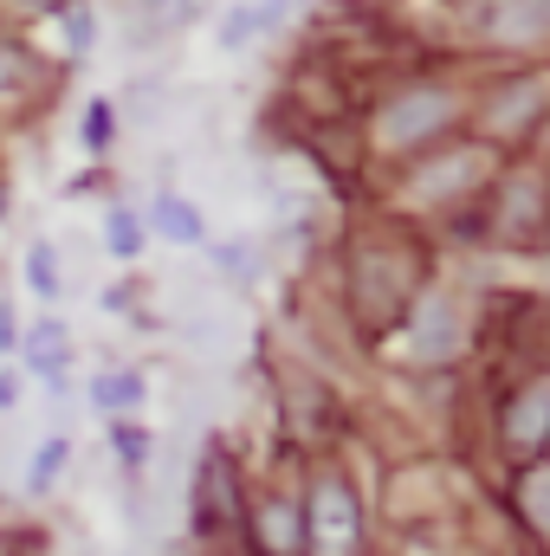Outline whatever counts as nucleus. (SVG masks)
I'll return each instance as SVG.
<instances>
[{"instance_id":"nucleus-17","label":"nucleus","mask_w":550,"mask_h":556,"mask_svg":"<svg viewBox=\"0 0 550 556\" xmlns=\"http://www.w3.org/2000/svg\"><path fill=\"white\" fill-rule=\"evenodd\" d=\"M111 446H117L124 466H142L149 459V433H142L137 420H111Z\"/></svg>"},{"instance_id":"nucleus-1","label":"nucleus","mask_w":550,"mask_h":556,"mask_svg":"<svg viewBox=\"0 0 550 556\" xmlns=\"http://www.w3.org/2000/svg\"><path fill=\"white\" fill-rule=\"evenodd\" d=\"M298 511H304V556H357L363 551V505H357L350 479L317 472Z\"/></svg>"},{"instance_id":"nucleus-15","label":"nucleus","mask_w":550,"mask_h":556,"mask_svg":"<svg viewBox=\"0 0 550 556\" xmlns=\"http://www.w3.org/2000/svg\"><path fill=\"white\" fill-rule=\"evenodd\" d=\"M518 505H525L532 531H538V538H550V466H532V472H525V485H518Z\"/></svg>"},{"instance_id":"nucleus-3","label":"nucleus","mask_w":550,"mask_h":556,"mask_svg":"<svg viewBox=\"0 0 550 556\" xmlns=\"http://www.w3.org/2000/svg\"><path fill=\"white\" fill-rule=\"evenodd\" d=\"M247 538H253V556H304V511L266 492L247 505Z\"/></svg>"},{"instance_id":"nucleus-11","label":"nucleus","mask_w":550,"mask_h":556,"mask_svg":"<svg viewBox=\"0 0 550 556\" xmlns=\"http://www.w3.org/2000/svg\"><path fill=\"white\" fill-rule=\"evenodd\" d=\"M26 363H33V369H46V376H59V369H65V324H59V317L33 324V337H26Z\"/></svg>"},{"instance_id":"nucleus-8","label":"nucleus","mask_w":550,"mask_h":556,"mask_svg":"<svg viewBox=\"0 0 550 556\" xmlns=\"http://www.w3.org/2000/svg\"><path fill=\"white\" fill-rule=\"evenodd\" d=\"M142 395H149V382H142L137 369H104L98 382H91V408L104 420H124L142 408Z\"/></svg>"},{"instance_id":"nucleus-16","label":"nucleus","mask_w":550,"mask_h":556,"mask_svg":"<svg viewBox=\"0 0 550 556\" xmlns=\"http://www.w3.org/2000/svg\"><path fill=\"white\" fill-rule=\"evenodd\" d=\"M111 142H117V111H111V98H91L85 104V149L104 155Z\"/></svg>"},{"instance_id":"nucleus-7","label":"nucleus","mask_w":550,"mask_h":556,"mask_svg":"<svg viewBox=\"0 0 550 556\" xmlns=\"http://www.w3.org/2000/svg\"><path fill=\"white\" fill-rule=\"evenodd\" d=\"M538 111H545V85L532 78V85H505L499 98H492V111H486V130L492 137H512L518 124H538Z\"/></svg>"},{"instance_id":"nucleus-20","label":"nucleus","mask_w":550,"mask_h":556,"mask_svg":"<svg viewBox=\"0 0 550 556\" xmlns=\"http://www.w3.org/2000/svg\"><path fill=\"white\" fill-rule=\"evenodd\" d=\"M253 7H260V26H266V33H273L278 20H285V13H298V7H304V0H253Z\"/></svg>"},{"instance_id":"nucleus-10","label":"nucleus","mask_w":550,"mask_h":556,"mask_svg":"<svg viewBox=\"0 0 550 556\" xmlns=\"http://www.w3.org/2000/svg\"><path fill=\"white\" fill-rule=\"evenodd\" d=\"M260 33H266V26H260V7H253V0H240V7H227V13H221L214 46H221V52H247Z\"/></svg>"},{"instance_id":"nucleus-14","label":"nucleus","mask_w":550,"mask_h":556,"mask_svg":"<svg viewBox=\"0 0 550 556\" xmlns=\"http://www.w3.org/2000/svg\"><path fill=\"white\" fill-rule=\"evenodd\" d=\"M137 20L155 26V33H182L201 20V0H137Z\"/></svg>"},{"instance_id":"nucleus-18","label":"nucleus","mask_w":550,"mask_h":556,"mask_svg":"<svg viewBox=\"0 0 550 556\" xmlns=\"http://www.w3.org/2000/svg\"><path fill=\"white\" fill-rule=\"evenodd\" d=\"M65 33H72V52H85V46L98 39V20H91V7H72V13H65Z\"/></svg>"},{"instance_id":"nucleus-4","label":"nucleus","mask_w":550,"mask_h":556,"mask_svg":"<svg viewBox=\"0 0 550 556\" xmlns=\"http://www.w3.org/2000/svg\"><path fill=\"white\" fill-rule=\"evenodd\" d=\"M505 446H512V459H545V446H550V382H532V389L512 395V408H505Z\"/></svg>"},{"instance_id":"nucleus-22","label":"nucleus","mask_w":550,"mask_h":556,"mask_svg":"<svg viewBox=\"0 0 550 556\" xmlns=\"http://www.w3.org/2000/svg\"><path fill=\"white\" fill-rule=\"evenodd\" d=\"M13 402H20V376H13V369H0V415H7Z\"/></svg>"},{"instance_id":"nucleus-12","label":"nucleus","mask_w":550,"mask_h":556,"mask_svg":"<svg viewBox=\"0 0 550 556\" xmlns=\"http://www.w3.org/2000/svg\"><path fill=\"white\" fill-rule=\"evenodd\" d=\"M104 247H111V260H137L142 247H149V233H142V220L130 207H111L104 214Z\"/></svg>"},{"instance_id":"nucleus-21","label":"nucleus","mask_w":550,"mask_h":556,"mask_svg":"<svg viewBox=\"0 0 550 556\" xmlns=\"http://www.w3.org/2000/svg\"><path fill=\"white\" fill-rule=\"evenodd\" d=\"M13 343H20V324H13V311H7V304H0V356H7V350H13Z\"/></svg>"},{"instance_id":"nucleus-2","label":"nucleus","mask_w":550,"mask_h":556,"mask_svg":"<svg viewBox=\"0 0 550 556\" xmlns=\"http://www.w3.org/2000/svg\"><path fill=\"white\" fill-rule=\"evenodd\" d=\"M466 111V98L453 85H409L376 111V142L383 149H421L440 130H453V117Z\"/></svg>"},{"instance_id":"nucleus-19","label":"nucleus","mask_w":550,"mask_h":556,"mask_svg":"<svg viewBox=\"0 0 550 556\" xmlns=\"http://www.w3.org/2000/svg\"><path fill=\"white\" fill-rule=\"evenodd\" d=\"M214 266L234 273V278H247L253 273V247H240V240H234V247H214Z\"/></svg>"},{"instance_id":"nucleus-13","label":"nucleus","mask_w":550,"mask_h":556,"mask_svg":"<svg viewBox=\"0 0 550 556\" xmlns=\"http://www.w3.org/2000/svg\"><path fill=\"white\" fill-rule=\"evenodd\" d=\"M26 285H33V298H46V304L65 291V273H59L52 240H33V253H26Z\"/></svg>"},{"instance_id":"nucleus-9","label":"nucleus","mask_w":550,"mask_h":556,"mask_svg":"<svg viewBox=\"0 0 550 556\" xmlns=\"http://www.w3.org/2000/svg\"><path fill=\"white\" fill-rule=\"evenodd\" d=\"M72 466V440L65 433H52V440H39V453H33V466H26V492L33 498H46L52 485H59V472Z\"/></svg>"},{"instance_id":"nucleus-5","label":"nucleus","mask_w":550,"mask_h":556,"mask_svg":"<svg viewBox=\"0 0 550 556\" xmlns=\"http://www.w3.org/2000/svg\"><path fill=\"white\" fill-rule=\"evenodd\" d=\"M149 227H155L168 247H201V240H208V214H201L188 194H175V188H162V194L149 201Z\"/></svg>"},{"instance_id":"nucleus-6","label":"nucleus","mask_w":550,"mask_h":556,"mask_svg":"<svg viewBox=\"0 0 550 556\" xmlns=\"http://www.w3.org/2000/svg\"><path fill=\"white\" fill-rule=\"evenodd\" d=\"M453 343H460V304L453 298H427L421 317H414V356L440 363V356H453Z\"/></svg>"}]
</instances>
